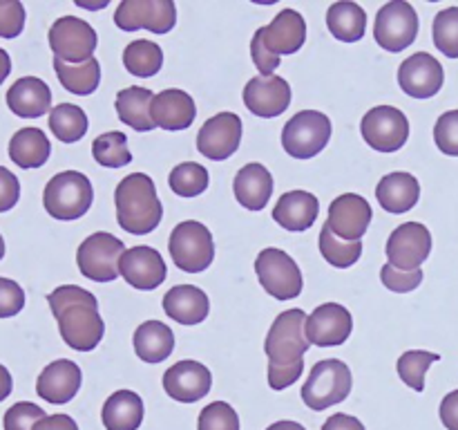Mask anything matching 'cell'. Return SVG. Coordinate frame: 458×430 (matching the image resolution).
I'll list each match as a JSON object with an SVG mask.
<instances>
[{
  "label": "cell",
  "mask_w": 458,
  "mask_h": 430,
  "mask_svg": "<svg viewBox=\"0 0 458 430\" xmlns=\"http://www.w3.org/2000/svg\"><path fill=\"white\" fill-rule=\"evenodd\" d=\"M92 184L79 170H65V173L54 175L43 193L45 211L56 219L83 218L92 206Z\"/></svg>",
  "instance_id": "5"
},
{
  "label": "cell",
  "mask_w": 458,
  "mask_h": 430,
  "mask_svg": "<svg viewBox=\"0 0 458 430\" xmlns=\"http://www.w3.org/2000/svg\"><path fill=\"white\" fill-rule=\"evenodd\" d=\"M255 273L267 294L277 300H293L302 294L304 278L298 262L286 251L268 246L255 260Z\"/></svg>",
  "instance_id": "8"
},
{
  "label": "cell",
  "mask_w": 458,
  "mask_h": 430,
  "mask_svg": "<svg viewBox=\"0 0 458 430\" xmlns=\"http://www.w3.org/2000/svg\"><path fill=\"white\" fill-rule=\"evenodd\" d=\"M320 213V202L309 191H289L277 200L273 209V219L282 228L293 233H302L316 224Z\"/></svg>",
  "instance_id": "25"
},
{
  "label": "cell",
  "mask_w": 458,
  "mask_h": 430,
  "mask_svg": "<svg viewBox=\"0 0 458 430\" xmlns=\"http://www.w3.org/2000/svg\"><path fill=\"white\" fill-rule=\"evenodd\" d=\"M320 254L329 264L338 269H347L356 264L362 255V242H347L335 236L329 224L320 228Z\"/></svg>",
  "instance_id": "38"
},
{
  "label": "cell",
  "mask_w": 458,
  "mask_h": 430,
  "mask_svg": "<svg viewBox=\"0 0 458 430\" xmlns=\"http://www.w3.org/2000/svg\"><path fill=\"white\" fill-rule=\"evenodd\" d=\"M322 430H365V426H362V421L356 419V417L338 412V415H331L329 419L325 421Z\"/></svg>",
  "instance_id": "52"
},
{
  "label": "cell",
  "mask_w": 458,
  "mask_h": 430,
  "mask_svg": "<svg viewBox=\"0 0 458 430\" xmlns=\"http://www.w3.org/2000/svg\"><path fill=\"white\" fill-rule=\"evenodd\" d=\"M255 39H259V43L273 54V56H289L295 54L298 49H302L304 40H307V22H304L302 13H298L295 9H282L276 18H273L271 25L259 27L255 31Z\"/></svg>",
  "instance_id": "18"
},
{
  "label": "cell",
  "mask_w": 458,
  "mask_h": 430,
  "mask_svg": "<svg viewBox=\"0 0 458 430\" xmlns=\"http://www.w3.org/2000/svg\"><path fill=\"white\" fill-rule=\"evenodd\" d=\"M195 99L177 88L155 94L152 101V119L164 130H186L195 124Z\"/></svg>",
  "instance_id": "26"
},
{
  "label": "cell",
  "mask_w": 458,
  "mask_h": 430,
  "mask_svg": "<svg viewBox=\"0 0 458 430\" xmlns=\"http://www.w3.org/2000/svg\"><path fill=\"white\" fill-rule=\"evenodd\" d=\"M376 197H378V204L387 213H407L419 202L420 184L410 173H389L380 179L378 188H376Z\"/></svg>",
  "instance_id": "29"
},
{
  "label": "cell",
  "mask_w": 458,
  "mask_h": 430,
  "mask_svg": "<svg viewBox=\"0 0 458 430\" xmlns=\"http://www.w3.org/2000/svg\"><path fill=\"white\" fill-rule=\"evenodd\" d=\"M92 155L106 168H121V166H128L132 161V152L128 148V137L123 133H119V130H112V133H106L94 139Z\"/></svg>",
  "instance_id": "39"
},
{
  "label": "cell",
  "mask_w": 458,
  "mask_h": 430,
  "mask_svg": "<svg viewBox=\"0 0 458 430\" xmlns=\"http://www.w3.org/2000/svg\"><path fill=\"white\" fill-rule=\"evenodd\" d=\"M123 254L125 246L119 237L98 231L81 242L79 251H76V264L89 280L112 282L119 278V260Z\"/></svg>",
  "instance_id": "9"
},
{
  "label": "cell",
  "mask_w": 458,
  "mask_h": 430,
  "mask_svg": "<svg viewBox=\"0 0 458 430\" xmlns=\"http://www.w3.org/2000/svg\"><path fill=\"white\" fill-rule=\"evenodd\" d=\"M45 410L31 401H18L4 412V430H34L40 419H45Z\"/></svg>",
  "instance_id": "44"
},
{
  "label": "cell",
  "mask_w": 458,
  "mask_h": 430,
  "mask_svg": "<svg viewBox=\"0 0 458 430\" xmlns=\"http://www.w3.org/2000/svg\"><path fill=\"white\" fill-rule=\"evenodd\" d=\"M371 218H374V213H371V206L365 197L358 195V193H344L331 202L327 224L343 240L358 242L369 228Z\"/></svg>",
  "instance_id": "17"
},
{
  "label": "cell",
  "mask_w": 458,
  "mask_h": 430,
  "mask_svg": "<svg viewBox=\"0 0 458 430\" xmlns=\"http://www.w3.org/2000/svg\"><path fill=\"white\" fill-rule=\"evenodd\" d=\"M432 251V233L420 222H405L387 240V258L389 264L403 271H414L429 258Z\"/></svg>",
  "instance_id": "14"
},
{
  "label": "cell",
  "mask_w": 458,
  "mask_h": 430,
  "mask_svg": "<svg viewBox=\"0 0 458 430\" xmlns=\"http://www.w3.org/2000/svg\"><path fill=\"white\" fill-rule=\"evenodd\" d=\"M307 314L302 309H286L273 321L264 340L268 357V385L284 390L302 376L304 354L311 348L307 336Z\"/></svg>",
  "instance_id": "1"
},
{
  "label": "cell",
  "mask_w": 458,
  "mask_h": 430,
  "mask_svg": "<svg viewBox=\"0 0 458 430\" xmlns=\"http://www.w3.org/2000/svg\"><path fill=\"white\" fill-rule=\"evenodd\" d=\"M34 430H79V426L70 415H49L40 419Z\"/></svg>",
  "instance_id": "53"
},
{
  "label": "cell",
  "mask_w": 458,
  "mask_h": 430,
  "mask_svg": "<svg viewBox=\"0 0 458 430\" xmlns=\"http://www.w3.org/2000/svg\"><path fill=\"white\" fill-rule=\"evenodd\" d=\"M7 108L22 119H38L52 110V90L38 76H22L7 90Z\"/></svg>",
  "instance_id": "24"
},
{
  "label": "cell",
  "mask_w": 458,
  "mask_h": 430,
  "mask_svg": "<svg viewBox=\"0 0 458 430\" xmlns=\"http://www.w3.org/2000/svg\"><path fill=\"white\" fill-rule=\"evenodd\" d=\"M88 115L74 103H58L49 112V130L63 143H76L88 133Z\"/></svg>",
  "instance_id": "36"
},
{
  "label": "cell",
  "mask_w": 458,
  "mask_h": 430,
  "mask_svg": "<svg viewBox=\"0 0 458 430\" xmlns=\"http://www.w3.org/2000/svg\"><path fill=\"white\" fill-rule=\"evenodd\" d=\"M213 374L204 363L177 361L164 374V390L168 397L182 403H195L210 392Z\"/></svg>",
  "instance_id": "22"
},
{
  "label": "cell",
  "mask_w": 458,
  "mask_h": 430,
  "mask_svg": "<svg viewBox=\"0 0 458 430\" xmlns=\"http://www.w3.org/2000/svg\"><path fill=\"white\" fill-rule=\"evenodd\" d=\"M250 58H253L255 67H258L259 72H262V76H271L273 72L280 67V56H273L271 52H268L267 47H264L262 43H259V39L250 40Z\"/></svg>",
  "instance_id": "50"
},
{
  "label": "cell",
  "mask_w": 458,
  "mask_h": 430,
  "mask_svg": "<svg viewBox=\"0 0 458 430\" xmlns=\"http://www.w3.org/2000/svg\"><path fill=\"white\" fill-rule=\"evenodd\" d=\"M380 280L387 287L389 291H396V294H407V291H414L416 287L423 282V269H414V271H403L396 269L394 264H385L380 269Z\"/></svg>",
  "instance_id": "46"
},
{
  "label": "cell",
  "mask_w": 458,
  "mask_h": 430,
  "mask_svg": "<svg viewBox=\"0 0 458 430\" xmlns=\"http://www.w3.org/2000/svg\"><path fill=\"white\" fill-rule=\"evenodd\" d=\"M12 388H13L12 374H9L7 367L0 366V401H4V399L12 394Z\"/></svg>",
  "instance_id": "54"
},
{
  "label": "cell",
  "mask_w": 458,
  "mask_h": 430,
  "mask_svg": "<svg viewBox=\"0 0 458 430\" xmlns=\"http://www.w3.org/2000/svg\"><path fill=\"white\" fill-rule=\"evenodd\" d=\"M244 103L255 116L273 119L291 106V85L282 76H253L244 88Z\"/></svg>",
  "instance_id": "20"
},
{
  "label": "cell",
  "mask_w": 458,
  "mask_h": 430,
  "mask_svg": "<svg viewBox=\"0 0 458 430\" xmlns=\"http://www.w3.org/2000/svg\"><path fill=\"white\" fill-rule=\"evenodd\" d=\"M362 139L378 152H396L410 139V121L398 108H371L360 121Z\"/></svg>",
  "instance_id": "11"
},
{
  "label": "cell",
  "mask_w": 458,
  "mask_h": 430,
  "mask_svg": "<svg viewBox=\"0 0 458 430\" xmlns=\"http://www.w3.org/2000/svg\"><path fill=\"white\" fill-rule=\"evenodd\" d=\"M106 430H139L143 421V401L132 390H116L106 399L101 410Z\"/></svg>",
  "instance_id": "31"
},
{
  "label": "cell",
  "mask_w": 458,
  "mask_h": 430,
  "mask_svg": "<svg viewBox=\"0 0 458 430\" xmlns=\"http://www.w3.org/2000/svg\"><path fill=\"white\" fill-rule=\"evenodd\" d=\"M3 255H4V240L3 236H0V260H3Z\"/></svg>",
  "instance_id": "57"
},
{
  "label": "cell",
  "mask_w": 458,
  "mask_h": 430,
  "mask_svg": "<svg viewBox=\"0 0 458 430\" xmlns=\"http://www.w3.org/2000/svg\"><path fill=\"white\" fill-rule=\"evenodd\" d=\"M352 370L344 361L325 358L311 367V374L302 385V401L311 410H327V408L343 403L352 392Z\"/></svg>",
  "instance_id": "4"
},
{
  "label": "cell",
  "mask_w": 458,
  "mask_h": 430,
  "mask_svg": "<svg viewBox=\"0 0 458 430\" xmlns=\"http://www.w3.org/2000/svg\"><path fill=\"white\" fill-rule=\"evenodd\" d=\"M152 101H155V94L150 90L130 85L116 94V115L130 128L139 130V133H150L152 128H157L155 119H152Z\"/></svg>",
  "instance_id": "30"
},
{
  "label": "cell",
  "mask_w": 458,
  "mask_h": 430,
  "mask_svg": "<svg viewBox=\"0 0 458 430\" xmlns=\"http://www.w3.org/2000/svg\"><path fill=\"white\" fill-rule=\"evenodd\" d=\"M98 36L92 25L76 16H63L49 30V47L63 63H85L97 49Z\"/></svg>",
  "instance_id": "13"
},
{
  "label": "cell",
  "mask_w": 458,
  "mask_h": 430,
  "mask_svg": "<svg viewBox=\"0 0 458 430\" xmlns=\"http://www.w3.org/2000/svg\"><path fill=\"white\" fill-rule=\"evenodd\" d=\"M18 197H21V182L12 170L0 166V213H7L9 209H13Z\"/></svg>",
  "instance_id": "49"
},
{
  "label": "cell",
  "mask_w": 458,
  "mask_h": 430,
  "mask_svg": "<svg viewBox=\"0 0 458 430\" xmlns=\"http://www.w3.org/2000/svg\"><path fill=\"white\" fill-rule=\"evenodd\" d=\"M242 142V119L235 112H219L201 125L197 134V150L213 161L235 155Z\"/></svg>",
  "instance_id": "15"
},
{
  "label": "cell",
  "mask_w": 458,
  "mask_h": 430,
  "mask_svg": "<svg viewBox=\"0 0 458 430\" xmlns=\"http://www.w3.org/2000/svg\"><path fill=\"white\" fill-rule=\"evenodd\" d=\"M168 251L177 269L188 273H199L213 264L215 242L213 233L195 219L177 224L170 233Z\"/></svg>",
  "instance_id": "6"
},
{
  "label": "cell",
  "mask_w": 458,
  "mask_h": 430,
  "mask_svg": "<svg viewBox=\"0 0 458 430\" xmlns=\"http://www.w3.org/2000/svg\"><path fill=\"white\" fill-rule=\"evenodd\" d=\"M164 312L182 325H197L208 316L210 300L199 287L177 285L164 296Z\"/></svg>",
  "instance_id": "28"
},
{
  "label": "cell",
  "mask_w": 458,
  "mask_h": 430,
  "mask_svg": "<svg viewBox=\"0 0 458 430\" xmlns=\"http://www.w3.org/2000/svg\"><path fill=\"white\" fill-rule=\"evenodd\" d=\"M81 381H83L81 367L74 361L58 358V361L49 363L38 374L36 394L47 403L63 406V403L72 401L76 397V392L81 390Z\"/></svg>",
  "instance_id": "23"
},
{
  "label": "cell",
  "mask_w": 458,
  "mask_h": 430,
  "mask_svg": "<svg viewBox=\"0 0 458 430\" xmlns=\"http://www.w3.org/2000/svg\"><path fill=\"white\" fill-rule=\"evenodd\" d=\"M114 22L123 31L148 30L152 34H168L177 22L173 0H123L116 7Z\"/></svg>",
  "instance_id": "12"
},
{
  "label": "cell",
  "mask_w": 458,
  "mask_h": 430,
  "mask_svg": "<svg viewBox=\"0 0 458 430\" xmlns=\"http://www.w3.org/2000/svg\"><path fill=\"white\" fill-rule=\"evenodd\" d=\"M445 72L443 65L428 52H416L398 67V85L414 99H432L441 92Z\"/></svg>",
  "instance_id": "16"
},
{
  "label": "cell",
  "mask_w": 458,
  "mask_h": 430,
  "mask_svg": "<svg viewBox=\"0 0 458 430\" xmlns=\"http://www.w3.org/2000/svg\"><path fill=\"white\" fill-rule=\"evenodd\" d=\"M434 45L445 56L458 58V7H447L434 18Z\"/></svg>",
  "instance_id": "42"
},
{
  "label": "cell",
  "mask_w": 458,
  "mask_h": 430,
  "mask_svg": "<svg viewBox=\"0 0 458 430\" xmlns=\"http://www.w3.org/2000/svg\"><path fill=\"white\" fill-rule=\"evenodd\" d=\"M438 354L425 352V349H410V352L403 354L398 358V376L410 385L416 392H423L425 390V374H428V367L432 363L438 361Z\"/></svg>",
  "instance_id": "41"
},
{
  "label": "cell",
  "mask_w": 458,
  "mask_h": 430,
  "mask_svg": "<svg viewBox=\"0 0 458 430\" xmlns=\"http://www.w3.org/2000/svg\"><path fill=\"white\" fill-rule=\"evenodd\" d=\"M114 204L119 227L132 236L152 233L164 218L155 182L146 173H132L121 179L114 191Z\"/></svg>",
  "instance_id": "3"
},
{
  "label": "cell",
  "mask_w": 458,
  "mask_h": 430,
  "mask_svg": "<svg viewBox=\"0 0 458 430\" xmlns=\"http://www.w3.org/2000/svg\"><path fill=\"white\" fill-rule=\"evenodd\" d=\"M441 421L447 430H458V390L441 401Z\"/></svg>",
  "instance_id": "51"
},
{
  "label": "cell",
  "mask_w": 458,
  "mask_h": 430,
  "mask_svg": "<svg viewBox=\"0 0 458 430\" xmlns=\"http://www.w3.org/2000/svg\"><path fill=\"white\" fill-rule=\"evenodd\" d=\"M119 276H123V280L134 289L150 291L165 280L168 271L159 251L152 246H132L121 255Z\"/></svg>",
  "instance_id": "19"
},
{
  "label": "cell",
  "mask_w": 458,
  "mask_h": 430,
  "mask_svg": "<svg viewBox=\"0 0 458 430\" xmlns=\"http://www.w3.org/2000/svg\"><path fill=\"white\" fill-rule=\"evenodd\" d=\"M174 334L165 322L146 321L134 331V352L146 363H161L173 354Z\"/></svg>",
  "instance_id": "32"
},
{
  "label": "cell",
  "mask_w": 458,
  "mask_h": 430,
  "mask_svg": "<svg viewBox=\"0 0 458 430\" xmlns=\"http://www.w3.org/2000/svg\"><path fill=\"white\" fill-rule=\"evenodd\" d=\"M237 202L249 211H262L273 195V175L262 164H246L233 179Z\"/></svg>",
  "instance_id": "27"
},
{
  "label": "cell",
  "mask_w": 458,
  "mask_h": 430,
  "mask_svg": "<svg viewBox=\"0 0 458 430\" xmlns=\"http://www.w3.org/2000/svg\"><path fill=\"white\" fill-rule=\"evenodd\" d=\"M63 340L76 352H92L106 334V322L98 314V300L76 285L56 287L47 296Z\"/></svg>",
  "instance_id": "2"
},
{
  "label": "cell",
  "mask_w": 458,
  "mask_h": 430,
  "mask_svg": "<svg viewBox=\"0 0 458 430\" xmlns=\"http://www.w3.org/2000/svg\"><path fill=\"white\" fill-rule=\"evenodd\" d=\"M168 184L179 197H197L208 188V170L195 161H186V164L174 166Z\"/></svg>",
  "instance_id": "40"
},
{
  "label": "cell",
  "mask_w": 458,
  "mask_h": 430,
  "mask_svg": "<svg viewBox=\"0 0 458 430\" xmlns=\"http://www.w3.org/2000/svg\"><path fill=\"white\" fill-rule=\"evenodd\" d=\"M199 430H240V417L226 401H213L199 412Z\"/></svg>",
  "instance_id": "43"
},
{
  "label": "cell",
  "mask_w": 458,
  "mask_h": 430,
  "mask_svg": "<svg viewBox=\"0 0 458 430\" xmlns=\"http://www.w3.org/2000/svg\"><path fill=\"white\" fill-rule=\"evenodd\" d=\"M9 72H12V58H9V54L0 47V85L4 83V79L9 76Z\"/></svg>",
  "instance_id": "55"
},
{
  "label": "cell",
  "mask_w": 458,
  "mask_h": 430,
  "mask_svg": "<svg viewBox=\"0 0 458 430\" xmlns=\"http://www.w3.org/2000/svg\"><path fill=\"white\" fill-rule=\"evenodd\" d=\"M267 430H307L302 424L298 421H276V424L268 426Z\"/></svg>",
  "instance_id": "56"
},
{
  "label": "cell",
  "mask_w": 458,
  "mask_h": 430,
  "mask_svg": "<svg viewBox=\"0 0 458 430\" xmlns=\"http://www.w3.org/2000/svg\"><path fill=\"white\" fill-rule=\"evenodd\" d=\"M25 27V7L21 0H0V39H16Z\"/></svg>",
  "instance_id": "47"
},
{
  "label": "cell",
  "mask_w": 458,
  "mask_h": 430,
  "mask_svg": "<svg viewBox=\"0 0 458 430\" xmlns=\"http://www.w3.org/2000/svg\"><path fill=\"white\" fill-rule=\"evenodd\" d=\"M123 65L130 74L148 79V76H155L161 70V65H164V52L152 40H132L123 49Z\"/></svg>",
  "instance_id": "37"
},
{
  "label": "cell",
  "mask_w": 458,
  "mask_h": 430,
  "mask_svg": "<svg viewBox=\"0 0 458 430\" xmlns=\"http://www.w3.org/2000/svg\"><path fill=\"white\" fill-rule=\"evenodd\" d=\"M419 36V13L405 0H392L376 13L374 39L387 52L398 54Z\"/></svg>",
  "instance_id": "10"
},
{
  "label": "cell",
  "mask_w": 458,
  "mask_h": 430,
  "mask_svg": "<svg viewBox=\"0 0 458 430\" xmlns=\"http://www.w3.org/2000/svg\"><path fill=\"white\" fill-rule=\"evenodd\" d=\"M331 139L329 116L318 110H302L286 121L282 146L293 159H311L320 155Z\"/></svg>",
  "instance_id": "7"
},
{
  "label": "cell",
  "mask_w": 458,
  "mask_h": 430,
  "mask_svg": "<svg viewBox=\"0 0 458 430\" xmlns=\"http://www.w3.org/2000/svg\"><path fill=\"white\" fill-rule=\"evenodd\" d=\"M25 307V291L16 280L0 278V318H12Z\"/></svg>",
  "instance_id": "48"
},
{
  "label": "cell",
  "mask_w": 458,
  "mask_h": 430,
  "mask_svg": "<svg viewBox=\"0 0 458 430\" xmlns=\"http://www.w3.org/2000/svg\"><path fill=\"white\" fill-rule=\"evenodd\" d=\"M353 318L344 305L325 303L307 318V336L311 345L334 348L352 336Z\"/></svg>",
  "instance_id": "21"
},
{
  "label": "cell",
  "mask_w": 458,
  "mask_h": 430,
  "mask_svg": "<svg viewBox=\"0 0 458 430\" xmlns=\"http://www.w3.org/2000/svg\"><path fill=\"white\" fill-rule=\"evenodd\" d=\"M434 142L441 152L458 157V110H450L438 116L437 125H434Z\"/></svg>",
  "instance_id": "45"
},
{
  "label": "cell",
  "mask_w": 458,
  "mask_h": 430,
  "mask_svg": "<svg viewBox=\"0 0 458 430\" xmlns=\"http://www.w3.org/2000/svg\"><path fill=\"white\" fill-rule=\"evenodd\" d=\"M54 70L63 88L79 97H88L101 83V65L97 58H88L85 63H63L61 58H54Z\"/></svg>",
  "instance_id": "35"
},
{
  "label": "cell",
  "mask_w": 458,
  "mask_h": 430,
  "mask_svg": "<svg viewBox=\"0 0 458 430\" xmlns=\"http://www.w3.org/2000/svg\"><path fill=\"white\" fill-rule=\"evenodd\" d=\"M52 155V143L40 128H21L9 142V157L21 168H40Z\"/></svg>",
  "instance_id": "33"
},
{
  "label": "cell",
  "mask_w": 458,
  "mask_h": 430,
  "mask_svg": "<svg viewBox=\"0 0 458 430\" xmlns=\"http://www.w3.org/2000/svg\"><path fill=\"white\" fill-rule=\"evenodd\" d=\"M327 27L343 43H358L365 36L367 13L358 3L340 0L327 12Z\"/></svg>",
  "instance_id": "34"
}]
</instances>
